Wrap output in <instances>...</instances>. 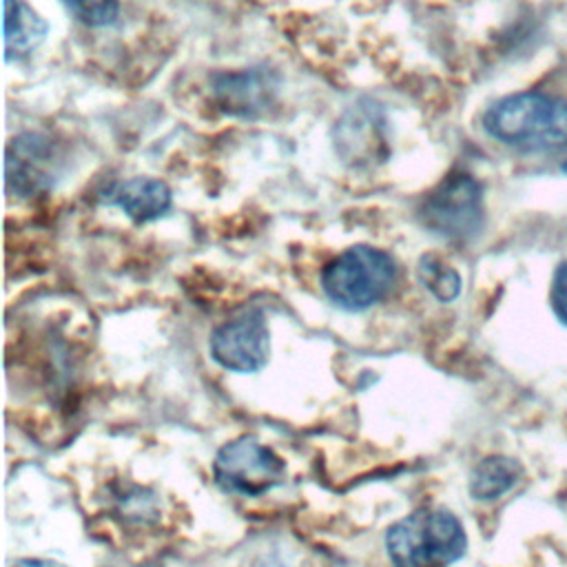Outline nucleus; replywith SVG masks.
I'll use <instances>...</instances> for the list:
<instances>
[{
	"label": "nucleus",
	"instance_id": "nucleus-9",
	"mask_svg": "<svg viewBox=\"0 0 567 567\" xmlns=\"http://www.w3.org/2000/svg\"><path fill=\"white\" fill-rule=\"evenodd\" d=\"M49 24L24 2L4 0V49L7 58L27 53L38 47L47 35Z\"/></svg>",
	"mask_w": 567,
	"mask_h": 567
},
{
	"label": "nucleus",
	"instance_id": "nucleus-6",
	"mask_svg": "<svg viewBox=\"0 0 567 567\" xmlns=\"http://www.w3.org/2000/svg\"><path fill=\"white\" fill-rule=\"evenodd\" d=\"M270 337L259 310L221 323L210 334V357L230 372H257L266 365Z\"/></svg>",
	"mask_w": 567,
	"mask_h": 567
},
{
	"label": "nucleus",
	"instance_id": "nucleus-11",
	"mask_svg": "<svg viewBox=\"0 0 567 567\" xmlns=\"http://www.w3.org/2000/svg\"><path fill=\"white\" fill-rule=\"evenodd\" d=\"M217 91L224 97V104L233 111V113H250V109H255V104L266 100V91L261 84V78L257 75H224L217 78Z\"/></svg>",
	"mask_w": 567,
	"mask_h": 567
},
{
	"label": "nucleus",
	"instance_id": "nucleus-4",
	"mask_svg": "<svg viewBox=\"0 0 567 567\" xmlns=\"http://www.w3.org/2000/svg\"><path fill=\"white\" fill-rule=\"evenodd\" d=\"M419 217L434 235L470 239L483 226V188L467 173H450L425 195Z\"/></svg>",
	"mask_w": 567,
	"mask_h": 567
},
{
	"label": "nucleus",
	"instance_id": "nucleus-10",
	"mask_svg": "<svg viewBox=\"0 0 567 567\" xmlns=\"http://www.w3.org/2000/svg\"><path fill=\"white\" fill-rule=\"evenodd\" d=\"M523 467L507 456L483 458L470 476V494L476 501H494L507 494L520 481Z\"/></svg>",
	"mask_w": 567,
	"mask_h": 567
},
{
	"label": "nucleus",
	"instance_id": "nucleus-14",
	"mask_svg": "<svg viewBox=\"0 0 567 567\" xmlns=\"http://www.w3.org/2000/svg\"><path fill=\"white\" fill-rule=\"evenodd\" d=\"M551 308H554V315L560 319V323L567 326V261H563L554 272Z\"/></svg>",
	"mask_w": 567,
	"mask_h": 567
},
{
	"label": "nucleus",
	"instance_id": "nucleus-8",
	"mask_svg": "<svg viewBox=\"0 0 567 567\" xmlns=\"http://www.w3.org/2000/svg\"><path fill=\"white\" fill-rule=\"evenodd\" d=\"M49 157L44 142L38 135L16 137L7 155V177L16 184V190L31 193L44 179L42 162Z\"/></svg>",
	"mask_w": 567,
	"mask_h": 567
},
{
	"label": "nucleus",
	"instance_id": "nucleus-3",
	"mask_svg": "<svg viewBox=\"0 0 567 567\" xmlns=\"http://www.w3.org/2000/svg\"><path fill=\"white\" fill-rule=\"evenodd\" d=\"M394 259L372 246H350L321 270V288L330 301L346 310H365L394 286Z\"/></svg>",
	"mask_w": 567,
	"mask_h": 567
},
{
	"label": "nucleus",
	"instance_id": "nucleus-12",
	"mask_svg": "<svg viewBox=\"0 0 567 567\" xmlns=\"http://www.w3.org/2000/svg\"><path fill=\"white\" fill-rule=\"evenodd\" d=\"M419 279L439 301H454L461 292L458 272L436 255H423L419 259Z\"/></svg>",
	"mask_w": 567,
	"mask_h": 567
},
{
	"label": "nucleus",
	"instance_id": "nucleus-5",
	"mask_svg": "<svg viewBox=\"0 0 567 567\" xmlns=\"http://www.w3.org/2000/svg\"><path fill=\"white\" fill-rule=\"evenodd\" d=\"M213 474L224 492L261 496L286 478V463L255 436H239L217 450Z\"/></svg>",
	"mask_w": 567,
	"mask_h": 567
},
{
	"label": "nucleus",
	"instance_id": "nucleus-7",
	"mask_svg": "<svg viewBox=\"0 0 567 567\" xmlns=\"http://www.w3.org/2000/svg\"><path fill=\"white\" fill-rule=\"evenodd\" d=\"M106 199L124 210L133 221H151L171 208V188L162 179L131 177L115 184Z\"/></svg>",
	"mask_w": 567,
	"mask_h": 567
},
{
	"label": "nucleus",
	"instance_id": "nucleus-1",
	"mask_svg": "<svg viewBox=\"0 0 567 567\" xmlns=\"http://www.w3.org/2000/svg\"><path fill=\"white\" fill-rule=\"evenodd\" d=\"M489 137L520 151H558L567 146V102L523 91L496 100L483 115Z\"/></svg>",
	"mask_w": 567,
	"mask_h": 567
},
{
	"label": "nucleus",
	"instance_id": "nucleus-2",
	"mask_svg": "<svg viewBox=\"0 0 567 567\" xmlns=\"http://www.w3.org/2000/svg\"><path fill=\"white\" fill-rule=\"evenodd\" d=\"M465 547L461 520L443 507H419L385 532V551L394 567H447Z\"/></svg>",
	"mask_w": 567,
	"mask_h": 567
},
{
	"label": "nucleus",
	"instance_id": "nucleus-13",
	"mask_svg": "<svg viewBox=\"0 0 567 567\" xmlns=\"http://www.w3.org/2000/svg\"><path fill=\"white\" fill-rule=\"evenodd\" d=\"M66 9L89 27H104L117 18L120 0H62Z\"/></svg>",
	"mask_w": 567,
	"mask_h": 567
}]
</instances>
